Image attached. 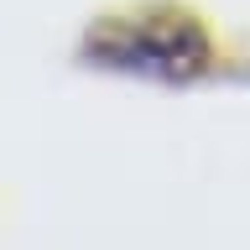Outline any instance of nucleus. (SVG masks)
I'll return each instance as SVG.
<instances>
[{"instance_id": "1", "label": "nucleus", "mask_w": 250, "mask_h": 250, "mask_svg": "<svg viewBox=\"0 0 250 250\" xmlns=\"http://www.w3.org/2000/svg\"><path fill=\"white\" fill-rule=\"evenodd\" d=\"M94 58L115 62V68H130L141 78L183 83V78L203 73V62H208V31L177 11L136 16V21H115V26L99 31L94 37Z\"/></svg>"}]
</instances>
